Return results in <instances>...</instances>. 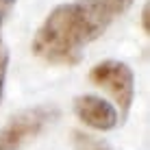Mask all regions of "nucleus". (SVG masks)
Returning <instances> with one entry per match:
<instances>
[{"instance_id": "obj_1", "label": "nucleus", "mask_w": 150, "mask_h": 150, "mask_svg": "<svg viewBox=\"0 0 150 150\" xmlns=\"http://www.w3.org/2000/svg\"><path fill=\"white\" fill-rule=\"evenodd\" d=\"M111 24L87 0L59 4L48 13L33 37V52L52 65H76L83 50Z\"/></svg>"}, {"instance_id": "obj_2", "label": "nucleus", "mask_w": 150, "mask_h": 150, "mask_svg": "<svg viewBox=\"0 0 150 150\" xmlns=\"http://www.w3.org/2000/svg\"><path fill=\"white\" fill-rule=\"evenodd\" d=\"M57 117H59V109L54 107H35L18 113L9 120L4 128H0V150H20Z\"/></svg>"}, {"instance_id": "obj_3", "label": "nucleus", "mask_w": 150, "mask_h": 150, "mask_svg": "<svg viewBox=\"0 0 150 150\" xmlns=\"http://www.w3.org/2000/svg\"><path fill=\"white\" fill-rule=\"evenodd\" d=\"M89 81L98 87H105L113 96V100L120 105L122 115H126L135 100V76L126 63L115 59L100 61L89 70Z\"/></svg>"}, {"instance_id": "obj_4", "label": "nucleus", "mask_w": 150, "mask_h": 150, "mask_svg": "<svg viewBox=\"0 0 150 150\" xmlns=\"http://www.w3.org/2000/svg\"><path fill=\"white\" fill-rule=\"evenodd\" d=\"M74 113L81 122H85L87 126L96 128V131H111L120 122L115 107L109 105L105 98L94 96V94L76 96L74 98Z\"/></svg>"}, {"instance_id": "obj_5", "label": "nucleus", "mask_w": 150, "mask_h": 150, "mask_svg": "<svg viewBox=\"0 0 150 150\" xmlns=\"http://www.w3.org/2000/svg\"><path fill=\"white\" fill-rule=\"evenodd\" d=\"M94 9H98L105 18L113 20L115 15H122L128 7L133 4V0H87Z\"/></svg>"}, {"instance_id": "obj_6", "label": "nucleus", "mask_w": 150, "mask_h": 150, "mask_svg": "<svg viewBox=\"0 0 150 150\" xmlns=\"http://www.w3.org/2000/svg\"><path fill=\"white\" fill-rule=\"evenodd\" d=\"M13 9H15V0H0V72H7L9 68V50L2 41V26Z\"/></svg>"}, {"instance_id": "obj_7", "label": "nucleus", "mask_w": 150, "mask_h": 150, "mask_svg": "<svg viewBox=\"0 0 150 150\" xmlns=\"http://www.w3.org/2000/svg\"><path fill=\"white\" fill-rule=\"evenodd\" d=\"M72 146H74V150H111L107 142L96 139V137L87 135V133H83V131L72 133Z\"/></svg>"}, {"instance_id": "obj_8", "label": "nucleus", "mask_w": 150, "mask_h": 150, "mask_svg": "<svg viewBox=\"0 0 150 150\" xmlns=\"http://www.w3.org/2000/svg\"><path fill=\"white\" fill-rule=\"evenodd\" d=\"M142 26H144L146 33H150V7L148 4L142 9Z\"/></svg>"}, {"instance_id": "obj_9", "label": "nucleus", "mask_w": 150, "mask_h": 150, "mask_svg": "<svg viewBox=\"0 0 150 150\" xmlns=\"http://www.w3.org/2000/svg\"><path fill=\"white\" fill-rule=\"evenodd\" d=\"M4 81H7V72H0V100H2V94H4Z\"/></svg>"}]
</instances>
